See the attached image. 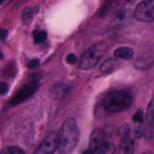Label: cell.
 Here are the masks:
<instances>
[{"mask_svg": "<svg viewBox=\"0 0 154 154\" xmlns=\"http://www.w3.org/2000/svg\"><path fill=\"white\" fill-rule=\"evenodd\" d=\"M59 147V134L52 132L49 134L43 142L37 147L34 154H53Z\"/></svg>", "mask_w": 154, "mask_h": 154, "instance_id": "cell-5", "label": "cell"}, {"mask_svg": "<svg viewBox=\"0 0 154 154\" xmlns=\"http://www.w3.org/2000/svg\"><path fill=\"white\" fill-rule=\"evenodd\" d=\"M7 90H8V85H7V83L1 82V83H0V94L4 95V94L7 93Z\"/></svg>", "mask_w": 154, "mask_h": 154, "instance_id": "cell-21", "label": "cell"}, {"mask_svg": "<svg viewBox=\"0 0 154 154\" xmlns=\"http://www.w3.org/2000/svg\"><path fill=\"white\" fill-rule=\"evenodd\" d=\"M120 148L123 154H134V140L130 134L120 136Z\"/></svg>", "mask_w": 154, "mask_h": 154, "instance_id": "cell-10", "label": "cell"}, {"mask_svg": "<svg viewBox=\"0 0 154 154\" xmlns=\"http://www.w3.org/2000/svg\"><path fill=\"white\" fill-rule=\"evenodd\" d=\"M119 66V63L116 59H107L100 65V72L103 75H108L113 71H116Z\"/></svg>", "mask_w": 154, "mask_h": 154, "instance_id": "cell-11", "label": "cell"}, {"mask_svg": "<svg viewBox=\"0 0 154 154\" xmlns=\"http://www.w3.org/2000/svg\"><path fill=\"white\" fill-rule=\"evenodd\" d=\"M105 132L100 129H96L91 132L90 135V142H89V148L94 154L97 153V150L101 148V146L105 143Z\"/></svg>", "mask_w": 154, "mask_h": 154, "instance_id": "cell-8", "label": "cell"}, {"mask_svg": "<svg viewBox=\"0 0 154 154\" xmlns=\"http://www.w3.org/2000/svg\"><path fill=\"white\" fill-rule=\"evenodd\" d=\"M0 154H25V153L23 152V149L18 147H7L0 150Z\"/></svg>", "mask_w": 154, "mask_h": 154, "instance_id": "cell-16", "label": "cell"}, {"mask_svg": "<svg viewBox=\"0 0 154 154\" xmlns=\"http://www.w3.org/2000/svg\"><path fill=\"white\" fill-rule=\"evenodd\" d=\"M117 16L119 17V19H123V18H124V16H125V14H124V11H120V12H117Z\"/></svg>", "mask_w": 154, "mask_h": 154, "instance_id": "cell-23", "label": "cell"}, {"mask_svg": "<svg viewBox=\"0 0 154 154\" xmlns=\"http://www.w3.org/2000/svg\"><path fill=\"white\" fill-rule=\"evenodd\" d=\"M132 103V95L128 90H114L106 95L103 107L109 113H117L128 109Z\"/></svg>", "mask_w": 154, "mask_h": 154, "instance_id": "cell-2", "label": "cell"}, {"mask_svg": "<svg viewBox=\"0 0 154 154\" xmlns=\"http://www.w3.org/2000/svg\"><path fill=\"white\" fill-rule=\"evenodd\" d=\"M105 51H106V47L102 43H97V45L91 46L87 52L83 53L81 61H79V67L83 70H88V69L94 67L99 63V60H100L101 55L105 53Z\"/></svg>", "mask_w": 154, "mask_h": 154, "instance_id": "cell-3", "label": "cell"}, {"mask_svg": "<svg viewBox=\"0 0 154 154\" xmlns=\"http://www.w3.org/2000/svg\"><path fill=\"white\" fill-rule=\"evenodd\" d=\"M114 153H116V147H114V144L111 143V142H105V143L101 146V148L97 150L96 154H114Z\"/></svg>", "mask_w": 154, "mask_h": 154, "instance_id": "cell-13", "label": "cell"}, {"mask_svg": "<svg viewBox=\"0 0 154 154\" xmlns=\"http://www.w3.org/2000/svg\"><path fill=\"white\" fill-rule=\"evenodd\" d=\"M46 38H47L46 31H40V30L34 31V42L35 43H42Z\"/></svg>", "mask_w": 154, "mask_h": 154, "instance_id": "cell-15", "label": "cell"}, {"mask_svg": "<svg viewBox=\"0 0 154 154\" xmlns=\"http://www.w3.org/2000/svg\"><path fill=\"white\" fill-rule=\"evenodd\" d=\"M59 134V153L60 154H71L77 146L79 130L77 123L73 118H67L61 125Z\"/></svg>", "mask_w": 154, "mask_h": 154, "instance_id": "cell-1", "label": "cell"}, {"mask_svg": "<svg viewBox=\"0 0 154 154\" xmlns=\"http://www.w3.org/2000/svg\"><path fill=\"white\" fill-rule=\"evenodd\" d=\"M144 120H146L144 136L147 138H152V136L154 134V96L147 107V113H146Z\"/></svg>", "mask_w": 154, "mask_h": 154, "instance_id": "cell-7", "label": "cell"}, {"mask_svg": "<svg viewBox=\"0 0 154 154\" xmlns=\"http://www.w3.org/2000/svg\"><path fill=\"white\" fill-rule=\"evenodd\" d=\"M142 154H153V152H144V153H142Z\"/></svg>", "mask_w": 154, "mask_h": 154, "instance_id": "cell-26", "label": "cell"}, {"mask_svg": "<svg viewBox=\"0 0 154 154\" xmlns=\"http://www.w3.org/2000/svg\"><path fill=\"white\" fill-rule=\"evenodd\" d=\"M82 154H94V153H93V152H91L90 149H87V150H84V152H83Z\"/></svg>", "mask_w": 154, "mask_h": 154, "instance_id": "cell-24", "label": "cell"}, {"mask_svg": "<svg viewBox=\"0 0 154 154\" xmlns=\"http://www.w3.org/2000/svg\"><path fill=\"white\" fill-rule=\"evenodd\" d=\"M153 64H154V57L148 53L138 57L134 63L135 67L138 70H148L153 66Z\"/></svg>", "mask_w": 154, "mask_h": 154, "instance_id": "cell-9", "label": "cell"}, {"mask_svg": "<svg viewBox=\"0 0 154 154\" xmlns=\"http://www.w3.org/2000/svg\"><path fill=\"white\" fill-rule=\"evenodd\" d=\"M2 1H4V0H0V4H1V2H2Z\"/></svg>", "mask_w": 154, "mask_h": 154, "instance_id": "cell-27", "label": "cell"}, {"mask_svg": "<svg viewBox=\"0 0 154 154\" xmlns=\"http://www.w3.org/2000/svg\"><path fill=\"white\" fill-rule=\"evenodd\" d=\"M2 58H4V54H2V52L0 51V59H2Z\"/></svg>", "mask_w": 154, "mask_h": 154, "instance_id": "cell-25", "label": "cell"}, {"mask_svg": "<svg viewBox=\"0 0 154 154\" xmlns=\"http://www.w3.org/2000/svg\"><path fill=\"white\" fill-rule=\"evenodd\" d=\"M112 2H113V0H105L103 5L101 6V8H100V11H99V16H103V14L108 11V8L111 7Z\"/></svg>", "mask_w": 154, "mask_h": 154, "instance_id": "cell-18", "label": "cell"}, {"mask_svg": "<svg viewBox=\"0 0 154 154\" xmlns=\"http://www.w3.org/2000/svg\"><path fill=\"white\" fill-rule=\"evenodd\" d=\"M6 36H7V30H5V29H0V38H1V40H5Z\"/></svg>", "mask_w": 154, "mask_h": 154, "instance_id": "cell-22", "label": "cell"}, {"mask_svg": "<svg viewBox=\"0 0 154 154\" xmlns=\"http://www.w3.org/2000/svg\"><path fill=\"white\" fill-rule=\"evenodd\" d=\"M113 55L116 58H120V59H125V60H130L134 57V49L130 47H119L114 51Z\"/></svg>", "mask_w": 154, "mask_h": 154, "instance_id": "cell-12", "label": "cell"}, {"mask_svg": "<svg viewBox=\"0 0 154 154\" xmlns=\"http://www.w3.org/2000/svg\"><path fill=\"white\" fill-rule=\"evenodd\" d=\"M76 60H77V58H76V55H75V54L70 53V54H67V55H66V61H67L69 64H75V63H76Z\"/></svg>", "mask_w": 154, "mask_h": 154, "instance_id": "cell-20", "label": "cell"}, {"mask_svg": "<svg viewBox=\"0 0 154 154\" xmlns=\"http://www.w3.org/2000/svg\"><path fill=\"white\" fill-rule=\"evenodd\" d=\"M134 16L140 22H153L154 20V0H142L135 8Z\"/></svg>", "mask_w": 154, "mask_h": 154, "instance_id": "cell-4", "label": "cell"}, {"mask_svg": "<svg viewBox=\"0 0 154 154\" xmlns=\"http://www.w3.org/2000/svg\"><path fill=\"white\" fill-rule=\"evenodd\" d=\"M144 118H146V116L143 114L142 109H137V111L135 112V114L132 116V120H134L136 124H142L143 120H144Z\"/></svg>", "mask_w": 154, "mask_h": 154, "instance_id": "cell-17", "label": "cell"}, {"mask_svg": "<svg viewBox=\"0 0 154 154\" xmlns=\"http://www.w3.org/2000/svg\"><path fill=\"white\" fill-rule=\"evenodd\" d=\"M40 65V60L38 59H31L29 63H28V67L29 69H35Z\"/></svg>", "mask_w": 154, "mask_h": 154, "instance_id": "cell-19", "label": "cell"}, {"mask_svg": "<svg viewBox=\"0 0 154 154\" xmlns=\"http://www.w3.org/2000/svg\"><path fill=\"white\" fill-rule=\"evenodd\" d=\"M37 11H38V7H37V6L25 7V8L23 10V14H22V17H23L24 20H30V19L37 13Z\"/></svg>", "mask_w": 154, "mask_h": 154, "instance_id": "cell-14", "label": "cell"}, {"mask_svg": "<svg viewBox=\"0 0 154 154\" xmlns=\"http://www.w3.org/2000/svg\"><path fill=\"white\" fill-rule=\"evenodd\" d=\"M37 82L36 81H32V82H30L29 84H26V85H24L20 90H18L13 96H12V99L10 100V105H12V106H16V105H19V103H22L23 101H25L26 99H29L35 91H36V89H37Z\"/></svg>", "mask_w": 154, "mask_h": 154, "instance_id": "cell-6", "label": "cell"}]
</instances>
